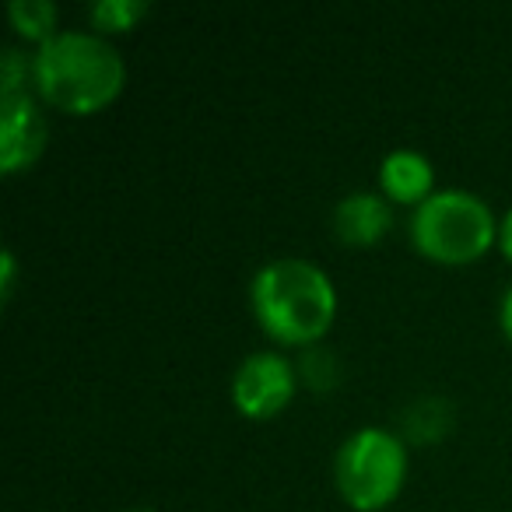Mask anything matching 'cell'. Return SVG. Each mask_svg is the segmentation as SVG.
Instances as JSON below:
<instances>
[{"label": "cell", "instance_id": "6da1fadb", "mask_svg": "<svg viewBox=\"0 0 512 512\" xmlns=\"http://www.w3.org/2000/svg\"><path fill=\"white\" fill-rule=\"evenodd\" d=\"M127 64L109 36L60 29L32 53V85L50 106L74 116L99 113L123 92Z\"/></svg>", "mask_w": 512, "mask_h": 512}, {"label": "cell", "instance_id": "7a4b0ae2", "mask_svg": "<svg viewBox=\"0 0 512 512\" xmlns=\"http://www.w3.org/2000/svg\"><path fill=\"white\" fill-rule=\"evenodd\" d=\"M256 323L281 344H316L337 316V292L320 264L281 256L253 274L249 285Z\"/></svg>", "mask_w": 512, "mask_h": 512}, {"label": "cell", "instance_id": "3957f363", "mask_svg": "<svg viewBox=\"0 0 512 512\" xmlns=\"http://www.w3.org/2000/svg\"><path fill=\"white\" fill-rule=\"evenodd\" d=\"M411 242L439 264H470L498 239V221L488 200L460 186H446L411 211Z\"/></svg>", "mask_w": 512, "mask_h": 512}, {"label": "cell", "instance_id": "277c9868", "mask_svg": "<svg viewBox=\"0 0 512 512\" xmlns=\"http://www.w3.org/2000/svg\"><path fill=\"white\" fill-rule=\"evenodd\" d=\"M407 477V446L390 428H358L341 442L334 484L358 512H376L400 495Z\"/></svg>", "mask_w": 512, "mask_h": 512}, {"label": "cell", "instance_id": "5b68a950", "mask_svg": "<svg viewBox=\"0 0 512 512\" xmlns=\"http://www.w3.org/2000/svg\"><path fill=\"white\" fill-rule=\"evenodd\" d=\"M295 390H299L295 362H288L278 351H253L232 372V404L253 421L285 411Z\"/></svg>", "mask_w": 512, "mask_h": 512}, {"label": "cell", "instance_id": "8992f818", "mask_svg": "<svg viewBox=\"0 0 512 512\" xmlns=\"http://www.w3.org/2000/svg\"><path fill=\"white\" fill-rule=\"evenodd\" d=\"M46 148V116L36 95L8 92L0 95V169L15 176L29 169Z\"/></svg>", "mask_w": 512, "mask_h": 512}, {"label": "cell", "instance_id": "52a82bcc", "mask_svg": "<svg viewBox=\"0 0 512 512\" xmlns=\"http://www.w3.org/2000/svg\"><path fill=\"white\" fill-rule=\"evenodd\" d=\"M393 225V207L383 193L376 190H355L337 200L334 207V232L348 246H372L379 242Z\"/></svg>", "mask_w": 512, "mask_h": 512}, {"label": "cell", "instance_id": "ba28073f", "mask_svg": "<svg viewBox=\"0 0 512 512\" xmlns=\"http://www.w3.org/2000/svg\"><path fill=\"white\" fill-rule=\"evenodd\" d=\"M379 193L397 204L418 207L425 197L435 193V169L428 155L414 148H393L390 155L379 162Z\"/></svg>", "mask_w": 512, "mask_h": 512}, {"label": "cell", "instance_id": "9c48e42d", "mask_svg": "<svg viewBox=\"0 0 512 512\" xmlns=\"http://www.w3.org/2000/svg\"><path fill=\"white\" fill-rule=\"evenodd\" d=\"M453 404L439 393H425V397H414L411 404L400 414V439L414 442V446H435L453 432Z\"/></svg>", "mask_w": 512, "mask_h": 512}, {"label": "cell", "instance_id": "30bf717a", "mask_svg": "<svg viewBox=\"0 0 512 512\" xmlns=\"http://www.w3.org/2000/svg\"><path fill=\"white\" fill-rule=\"evenodd\" d=\"M8 15H11V25L18 29V36L36 46H43L46 39H53L60 32L57 29L60 11L53 0H11Z\"/></svg>", "mask_w": 512, "mask_h": 512}, {"label": "cell", "instance_id": "8fae6325", "mask_svg": "<svg viewBox=\"0 0 512 512\" xmlns=\"http://www.w3.org/2000/svg\"><path fill=\"white\" fill-rule=\"evenodd\" d=\"M295 372H299V383L313 393H330L341 383V358L323 344H309V348H302Z\"/></svg>", "mask_w": 512, "mask_h": 512}, {"label": "cell", "instance_id": "7c38bea8", "mask_svg": "<svg viewBox=\"0 0 512 512\" xmlns=\"http://www.w3.org/2000/svg\"><path fill=\"white\" fill-rule=\"evenodd\" d=\"M144 15H148V4H144V0H95L92 8H88V18H92L99 36L134 29Z\"/></svg>", "mask_w": 512, "mask_h": 512}, {"label": "cell", "instance_id": "4fadbf2b", "mask_svg": "<svg viewBox=\"0 0 512 512\" xmlns=\"http://www.w3.org/2000/svg\"><path fill=\"white\" fill-rule=\"evenodd\" d=\"M0 264H4V274H0V295L11 299V292H15V253L4 249V253H0Z\"/></svg>", "mask_w": 512, "mask_h": 512}, {"label": "cell", "instance_id": "5bb4252c", "mask_svg": "<svg viewBox=\"0 0 512 512\" xmlns=\"http://www.w3.org/2000/svg\"><path fill=\"white\" fill-rule=\"evenodd\" d=\"M498 246H502V253L512 260V207L505 211V218L498 221Z\"/></svg>", "mask_w": 512, "mask_h": 512}, {"label": "cell", "instance_id": "9a60e30c", "mask_svg": "<svg viewBox=\"0 0 512 512\" xmlns=\"http://www.w3.org/2000/svg\"><path fill=\"white\" fill-rule=\"evenodd\" d=\"M498 323H502L505 337L512 341V285H509V292L502 295V306H498Z\"/></svg>", "mask_w": 512, "mask_h": 512}, {"label": "cell", "instance_id": "2e32d148", "mask_svg": "<svg viewBox=\"0 0 512 512\" xmlns=\"http://www.w3.org/2000/svg\"><path fill=\"white\" fill-rule=\"evenodd\" d=\"M130 512H151V509H130Z\"/></svg>", "mask_w": 512, "mask_h": 512}]
</instances>
